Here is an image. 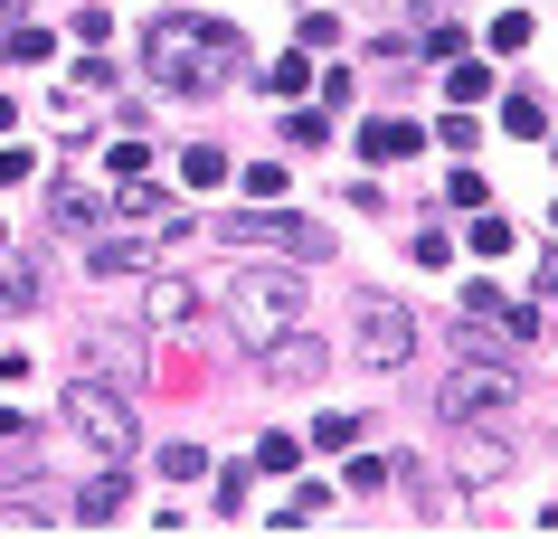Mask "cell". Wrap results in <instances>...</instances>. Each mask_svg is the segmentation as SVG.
I'll return each mask as SVG.
<instances>
[{"label": "cell", "mask_w": 558, "mask_h": 539, "mask_svg": "<svg viewBox=\"0 0 558 539\" xmlns=\"http://www.w3.org/2000/svg\"><path fill=\"white\" fill-rule=\"evenodd\" d=\"M143 66H151L161 95H218L236 66H246V38H236L228 20H208V10H161Z\"/></svg>", "instance_id": "6da1fadb"}, {"label": "cell", "mask_w": 558, "mask_h": 539, "mask_svg": "<svg viewBox=\"0 0 558 539\" xmlns=\"http://www.w3.org/2000/svg\"><path fill=\"white\" fill-rule=\"evenodd\" d=\"M48 218H58V228H95V189H76V180L48 189Z\"/></svg>", "instance_id": "4fadbf2b"}, {"label": "cell", "mask_w": 558, "mask_h": 539, "mask_svg": "<svg viewBox=\"0 0 558 539\" xmlns=\"http://www.w3.org/2000/svg\"><path fill=\"white\" fill-rule=\"evenodd\" d=\"M408 351H416V313H408V303H360V331H351L360 369H398Z\"/></svg>", "instance_id": "5b68a950"}, {"label": "cell", "mask_w": 558, "mask_h": 539, "mask_svg": "<svg viewBox=\"0 0 558 539\" xmlns=\"http://www.w3.org/2000/svg\"><path fill=\"white\" fill-rule=\"evenodd\" d=\"M180 180H190V189H218V180H236V171H228V151H208V143H199L190 161H180Z\"/></svg>", "instance_id": "9a60e30c"}, {"label": "cell", "mask_w": 558, "mask_h": 539, "mask_svg": "<svg viewBox=\"0 0 558 539\" xmlns=\"http://www.w3.org/2000/svg\"><path fill=\"white\" fill-rule=\"evenodd\" d=\"M0 48H10V66H38L48 58V29H0Z\"/></svg>", "instance_id": "ac0fdd59"}, {"label": "cell", "mask_w": 558, "mask_h": 539, "mask_svg": "<svg viewBox=\"0 0 558 539\" xmlns=\"http://www.w3.org/2000/svg\"><path fill=\"white\" fill-rule=\"evenodd\" d=\"M454 474H464V492H493V482L511 474V445H501V436H483V426H464V445H454Z\"/></svg>", "instance_id": "52a82bcc"}, {"label": "cell", "mask_w": 558, "mask_h": 539, "mask_svg": "<svg viewBox=\"0 0 558 539\" xmlns=\"http://www.w3.org/2000/svg\"><path fill=\"white\" fill-rule=\"evenodd\" d=\"M436 407H445L454 426H501L511 407H521V379L493 369V359H454V369H445V389H436Z\"/></svg>", "instance_id": "277c9868"}, {"label": "cell", "mask_w": 558, "mask_h": 539, "mask_svg": "<svg viewBox=\"0 0 558 539\" xmlns=\"http://www.w3.org/2000/svg\"><path fill=\"white\" fill-rule=\"evenodd\" d=\"M473 256H511V228L501 218H473Z\"/></svg>", "instance_id": "44dd1931"}, {"label": "cell", "mask_w": 558, "mask_h": 539, "mask_svg": "<svg viewBox=\"0 0 558 539\" xmlns=\"http://www.w3.org/2000/svg\"><path fill=\"white\" fill-rule=\"evenodd\" d=\"M501 133H511V143H539V133H549V114H539L530 95H511V105H501Z\"/></svg>", "instance_id": "5bb4252c"}, {"label": "cell", "mask_w": 558, "mask_h": 539, "mask_svg": "<svg viewBox=\"0 0 558 539\" xmlns=\"http://www.w3.org/2000/svg\"><path fill=\"white\" fill-rule=\"evenodd\" d=\"M265 379H284V389H303V379H323V341H313V331H284V341L265 351Z\"/></svg>", "instance_id": "ba28073f"}, {"label": "cell", "mask_w": 558, "mask_h": 539, "mask_svg": "<svg viewBox=\"0 0 558 539\" xmlns=\"http://www.w3.org/2000/svg\"><path fill=\"white\" fill-rule=\"evenodd\" d=\"M114 511H123V474L105 464V482H86V492H76V520H114Z\"/></svg>", "instance_id": "7c38bea8"}, {"label": "cell", "mask_w": 558, "mask_h": 539, "mask_svg": "<svg viewBox=\"0 0 558 539\" xmlns=\"http://www.w3.org/2000/svg\"><path fill=\"white\" fill-rule=\"evenodd\" d=\"M228 246H275V256H313V266H323L331 256V237L323 228H313V218H284V209H256V218H228Z\"/></svg>", "instance_id": "8992f818"}, {"label": "cell", "mask_w": 558, "mask_h": 539, "mask_svg": "<svg viewBox=\"0 0 558 539\" xmlns=\"http://www.w3.org/2000/svg\"><path fill=\"white\" fill-rule=\"evenodd\" d=\"M0 246H10V237H0Z\"/></svg>", "instance_id": "484cf974"}, {"label": "cell", "mask_w": 558, "mask_h": 539, "mask_svg": "<svg viewBox=\"0 0 558 539\" xmlns=\"http://www.w3.org/2000/svg\"><path fill=\"white\" fill-rule=\"evenodd\" d=\"M379 10H388V20H436L445 0H379Z\"/></svg>", "instance_id": "d4e9b609"}, {"label": "cell", "mask_w": 558, "mask_h": 539, "mask_svg": "<svg viewBox=\"0 0 558 539\" xmlns=\"http://www.w3.org/2000/svg\"><path fill=\"white\" fill-rule=\"evenodd\" d=\"M416 143H426V133H416V123H398V114H379V123H360V151H369V161H408Z\"/></svg>", "instance_id": "30bf717a"}, {"label": "cell", "mask_w": 558, "mask_h": 539, "mask_svg": "<svg viewBox=\"0 0 558 539\" xmlns=\"http://www.w3.org/2000/svg\"><path fill=\"white\" fill-rule=\"evenodd\" d=\"M190 313H199V284H190V274H151V303H143V322H151V331H180Z\"/></svg>", "instance_id": "9c48e42d"}, {"label": "cell", "mask_w": 558, "mask_h": 539, "mask_svg": "<svg viewBox=\"0 0 558 539\" xmlns=\"http://www.w3.org/2000/svg\"><path fill=\"white\" fill-rule=\"evenodd\" d=\"M133 266H151V246H143V237H105V246H86V274H133Z\"/></svg>", "instance_id": "8fae6325"}, {"label": "cell", "mask_w": 558, "mask_h": 539, "mask_svg": "<svg viewBox=\"0 0 558 539\" xmlns=\"http://www.w3.org/2000/svg\"><path fill=\"white\" fill-rule=\"evenodd\" d=\"M501 331H521V341H539V331H549V313H539V303H511V313H501Z\"/></svg>", "instance_id": "7402d4cb"}, {"label": "cell", "mask_w": 558, "mask_h": 539, "mask_svg": "<svg viewBox=\"0 0 558 539\" xmlns=\"http://www.w3.org/2000/svg\"><path fill=\"white\" fill-rule=\"evenodd\" d=\"M199 474H208L199 445H171V454H161V482H199Z\"/></svg>", "instance_id": "d6986e66"}, {"label": "cell", "mask_w": 558, "mask_h": 539, "mask_svg": "<svg viewBox=\"0 0 558 539\" xmlns=\"http://www.w3.org/2000/svg\"><path fill=\"white\" fill-rule=\"evenodd\" d=\"M493 48H501V58H511V48H530V20H521V10H501V20H493Z\"/></svg>", "instance_id": "603a6c76"}, {"label": "cell", "mask_w": 558, "mask_h": 539, "mask_svg": "<svg viewBox=\"0 0 558 539\" xmlns=\"http://www.w3.org/2000/svg\"><path fill=\"white\" fill-rule=\"evenodd\" d=\"M265 86H275V95H303V86H313V48H294V58H275V76H265Z\"/></svg>", "instance_id": "2e32d148"}, {"label": "cell", "mask_w": 558, "mask_h": 539, "mask_svg": "<svg viewBox=\"0 0 558 539\" xmlns=\"http://www.w3.org/2000/svg\"><path fill=\"white\" fill-rule=\"evenodd\" d=\"M66 426L86 436L95 464H133V445H143V426H133V397L105 389V379H76V389H66Z\"/></svg>", "instance_id": "3957f363"}, {"label": "cell", "mask_w": 558, "mask_h": 539, "mask_svg": "<svg viewBox=\"0 0 558 539\" xmlns=\"http://www.w3.org/2000/svg\"><path fill=\"white\" fill-rule=\"evenodd\" d=\"M29 294H38V274H29V266H0V303H29Z\"/></svg>", "instance_id": "cb8c5ba5"}, {"label": "cell", "mask_w": 558, "mask_h": 539, "mask_svg": "<svg viewBox=\"0 0 558 539\" xmlns=\"http://www.w3.org/2000/svg\"><path fill=\"white\" fill-rule=\"evenodd\" d=\"M445 199H454V209H483L493 189H483V171H454V180H445Z\"/></svg>", "instance_id": "ffe728a7"}, {"label": "cell", "mask_w": 558, "mask_h": 539, "mask_svg": "<svg viewBox=\"0 0 558 539\" xmlns=\"http://www.w3.org/2000/svg\"><path fill=\"white\" fill-rule=\"evenodd\" d=\"M294 322H303V274H294V266H256V274H236V284H228V331H236L256 359L275 351Z\"/></svg>", "instance_id": "7a4b0ae2"}, {"label": "cell", "mask_w": 558, "mask_h": 539, "mask_svg": "<svg viewBox=\"0 0 558 539\" xmlns=\"http://www.w3.org/2000/svg\"><path fill=\"white\" fill-rule=\"evenodd\" d=\"M445 95H454V105H473V95H493V66H483V58H464L454 76H445Z\"/></svg>", "instance_id": "e0dca14e"}]
</instances>
